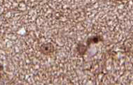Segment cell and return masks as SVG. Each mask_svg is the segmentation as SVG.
<instances>
[{"label": "cell", "instance_id": "obj_1", "mask_svg": "<svg viewBox=\"0 0 133 85\" xmlns=\"http://www.w3.org/2000/svg\"><path fill=\"white\" fill-rule=\"evenodd\" d=\"M40 52L44 55H50L55 51V47L51 43H46L40 46Z\"/></svg>", "mask_w": 133, "mask_h": 85}, {"label": "cell", "instance_id": "obj_2", "mask_svg": "<svg viewBox=\"0 0 133 85\" xmlns=\"http://www.w3.org/2000/svg\"><path fill=\"white\" fill-rule=\"evenodd\" d=\"M103 41V38L101 36H93L89 37L86 41V45L89 47L91 44L98 43L99 42Z\"/></svg>", "mask_w": 133, "mask_h": 85}, {"label": "cell", "instance_id": "obj_3", "mask_svg": "<svg viewBox=\"0 0 133 85\" xmlns=\"http://www.w3.org/2000/svg\"><path fill=\"white\" fill-rule=\"evenodd\" d=\"M88 47L87 45H83V43H78L77 45V52H78V55L81 56L84 55L86 52L88 50Z\"/></svg>", "mask_w": 133, "mask_h": 85}, {"label": "cell", "instance_id": "obj_4", "mask_svg": "<svg viewBox=\"0 0 133 85\" xmlns=\"http://www.w3.org/2000/svg\"><path fill=\"white\" fill-rule=\"evenodd\" d=\"M118 1H121H121H125V0H118Z\"/></svg>", "mask_w": 133, "mask_h": 85}]
</instances>
